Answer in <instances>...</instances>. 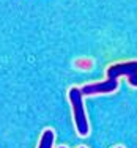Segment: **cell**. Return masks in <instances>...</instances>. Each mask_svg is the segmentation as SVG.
I'll use <instances>...</instances> for the list:
<instances>
[{
    "label": "cell",
    "mask_w": 137,
    "mask_h": 148,
    "mask_svg": "<svg viewBox=\"0 0 137 148\" xmlns=\"http://www.w3.org/2000/svg\"><path fill=\"white\" fill-rule=\"evenodd\" d=\"M68 98L69 103L73 107V115H74V123H76V131L80 137H85L88 134L90 128H88V120H87V114H85V107H84V95L80 88H69L68 91Z\"/></svg>",
    "instance_id": "1"
},
{
    "label": "cell",
    "mask_w": 137,
    "mask_h": 148,
    "mask_svg": "<svg viewBox=\"0 0 137 148\" xmlns=\"http://www.w3.org/2000/svg\"><path fill=\"white\" fill-rule=\"evenodd\" d=\"M107 79L118 80V77L126 76L131 77L137 74V62H125V63H115L107 68Z\"/></svg>",
    "instance_id": "2"
},
{
    "label": "cell",
    "mask_w": 137,
    "mask_h": 148,
    "mask_svg": "<svg viewBox=\"0 0 137 148\" xmlns=\"http://www.w3.org/2000/svg\"><path fill=\"white\" fill-rule=\"evenodd\" d=\"M118 87V80H112V79H107L104 82H96V84H88V85L82 87L80 91L82 95H98V93H112L115 91Z\"/></svg>",
    "instance_id": "3"
},
{
    "label": "cell",
    "mask_w": 137,
    "mask_h": 148,
    "mask_svg": "<svg viewBox=\"0 0 137 148\" xmlns=\"http://www.w3.org/2000/svg\"><path fill=\"white\" fill-rule=\"evenodd\" d=\"M54 140H55V134L52 129H46L41 136V140H40V145L38 148H52L54 147Z\"/></svg>",
    "instance_id": "4"
},
{
    "label": "cell",
    "mask_w": 137,
    "mask_h": 148,
    "mask_svg": "<svg viewBox=\"0 0 137 148\" xmlns=\"http://www.w3.org/2000/svg\"><path fill=\"white\" fill-rule=\"evenodd\" d=\"M128 82H129V85H132V87H137V74H136V76H131V77H128Z\"/></svg>",
    "instance_id": "5"
},
{
    "label": "cell",
    "mask_w": 137,
    "mask_h": 148,
    "mask_svg": "<svg viewBox=\"0 0 137 148\" xmlns=\"http://www.w3.org/2000/svg\"><path fill=\"white\" fill-rule=\"evenodd\" d=\"M58 148H66V147H58Z\"/></svg>",
    "instance_id": "6"
},
{
    "label": "cell",
    "mask_w": 137,
    "mask_h": 148,
    "mask_svg": "<svg viewBox=\"0 0 137 148\" xmlns=\"http://www.w3.org/2000/svg\"><path fill=\"white\" fill-rule=\"evenodd\" d=\"M80 148H85V147H80Z\"/></svg>",
    "instance_id": "7"
},
{
    "label": "cell",
    "mask_w": 137,
    "mask_h": 148,
    "mask_svg": "<svg viewBox=\"0 0 137 148\" xmlns=\"http://www.w3.org/2000/svg\"><path fill=\"white\" fill-rule=\"evenodd\" d=\"M118 148H121V147H118Z\"/></svg>",
    "instance_id": "8"
}]
</instances>
